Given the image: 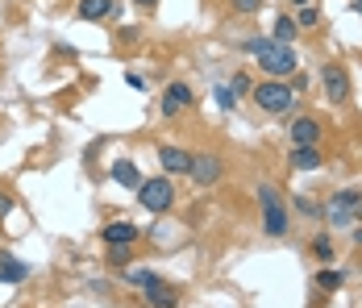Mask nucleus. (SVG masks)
<instances>
[{
    "instance_id": "obj_1",
    "label": "nucleus",
    "mask_w": 362,
    "mask_h": 308,
    "mask_svg": "<svg viewBox=\"0 0 362 308\" xmlns=\"http://www.w3.org/2000/svg\"><path fill=\"white\" fill-rule=\"evenodd\" d=\"M246 50L258 58V67L267 71V79H292L296 67H300V63H296V50L283 46V42H275V38H250Z\"/></svg>"
},
{
    "instance_id": "obj_2",
    "label": "nucleus",
    "mask_w": 362,
    "mask_h": 308,
    "mask_svg": "<svg viewBox=\"0 0 362 308\" xmlns=\"http://www.w3.org/2000/svg\"><path fill=\"white\" fill-rule=\"evenodd\" d=\"M254 104L263 108V113H271V117H283L292 104H296V92H292V83L288 79H263V83H254Z\"/></svg>"
},
{
    "instance_id": "obj_3",
    "label": "nucleus",
    "mask_w": 362,
    "mask_h": 308,
    "mask_svg": "<svg viewBox=\"0 0 362 308\" xmlns=\"http://www.w3.org/2000/svg\"><path fill=\"white\" fill-rule=\"evenodd\" d=\"M258 204H263V234L267 238H283L288 234V209H283V200H279V192L271 184L258 188Z\"/></svg>"
},
{
    "instance_id": "obj_4",
    "label": "nucleus",
    "mask_w": 362,
    "mask_h": 308,
    "mask_svg": "<svg viewBox=\"0 0 362 308\" xmlns=\"http://www.w3.org/2000/svg\"><path fill=\"white\" fill-rule=\"evenodd\" d=\"M138 200H142V209H146V213H167V209L175 204V184H171V175L142 179V188H138Z\"/></svg>"
},
{
    "instance_id": "obj_5",
    "label": "nucleus",
    "mask_w": 362,
    "mask_h": 308,
    "mask_svg": "<svg viewBox=\"0 0 362 308\" xmlns=\"http://www.w3.org/2000/svg\"><path fill=\"white\" fill-rule=\"evenodd\" d=\"M200 188H213L225 179V159L221 154H192V171H188Z\"/></svg>"
},
{
    "instance_id": "obj_6",
    "label": "nucleus",
    "mask_w": 362,
    "mask_h": 308,
    "mask_svg": "<svg viewBox=\"0 0 362 308\" xmlns=\"http://www.w3.org/2000/svg\"><path fill=\"white\" fill-rule=\"evenodd\" d=\"M359 213H362V192H338V196L325 204V217H329L334 225H350Z\"/></svg>"
},
{
    "instance_id": "obj_7",
    "label": "nucleus",
    "mask_w": 362,
    "mask_h": 308,
    "mask_svg": "<svg viewBox=\"0 0 362 308\" xmlns=\"http://www.w3.org/2000/svg\"><path fill=\"white\" fill-rule=\"evenodd\" d=\"M321 83H325V92H329L334 104H346L350 100V75H346L342 63H325L321 67Z\"/></svg>"
},
{
    "instance_id": "obj_8",
    "label": "nucleus",
    "mask_w": 362,
    "mask_h": 308,
    "mask_svg": "<svg viewBox=\"0 0 362 308\" xmlns=\"http://www.w3.org/2000/svg\"><path fill=\"white\" fill-rule=\"evenodd\" d=\"M100 238H104L108 246H133V242L142 238V229H138L133 221H108V225L100 229Z\"/></svg>"
},
{
    "instance_id": "obj_9",
    "label": "nucleus",
    "mask_w": 362,
    "mask_h": 308,
    "mask_svg": "<svg viewBox=\"0 0 362 308\" xmlns=\"http://www.w3.org/2000/svg\"><path fill=\"white\" fill-rule=\"evenodd\" d=\"M158 163H163V175H188L192 171V154L179 150V146H163L158 150Z\"/></svg>"
},
{
    "instance_id": "obj_10",
    "label": "nucleus",
    "mask_w": 362,
    "mask_h": 308,
    "mask_svg": "<svg viewBox=\"0 0 362 308\" xmlns=\"http://www.w3.org/2000/svg\"><path fill=\"white\" fill-rule=\"evenodd\" d=\"M188 104H192V88L188 83H167V92H163V117L183 113Z\"/></svg>"
},
{
    "instance_id": "obj_11",
    "label": "nucleus",
    "mask_w": 362,
    "mask_h": 308,
    "mask_svg": "<svg viewBox=\"0 0 362 308\" xmlns=\"http://www.w3.org/2000/svg\"><path fill=\"white\" fill-rule=\"evenodd\" d=\"M288 133H292L296 146H317V142H321V121H317V117H296Z\"/></svg>"
},
{
    "instance_id": "obj_12",
    "label": "nucleus",
    "mask_w": 362,
    "mask_h": 308,
    "mask_svg": "<svg viewBox=\"0 0 362 308\" xmlns=\"http://www.w3.org/2000/svg\"><path fill=\"white\" fill-rule=\"evenodd\" d=\"M108 175H113V184H121V188H129V192H138V188H142V171H138L129 159L113 163V167H108Z\"/></svg>"
},
{
    "instance_id": "obj_13",
    "label": "nucleus",
    "mask_w": 362,
    "mask_h": 308,
    "mask_svg": "<svg viewBox=\"0 0 362 308\" xmlns=\"http://www.w3.org/2000/svg\"><path fill=\"white\" fill-rule=\"evenodd\" d=\"M288 167H292V171H317V167H321V150H317V146H296V150L288 154Z\"/></svg>"
},
{
    "instance_id": "obj_14",
    "label": "nucleus",
    "mask_w": 362,
    "mask_h": 308,
    "mask_svg": "<svg viewBox=\"0 0 362 308\" xmlns=\"http://www.w3.org/2000/svg\"><path fill=\"white\" fill-rule=\"evenodd\" d=\"M146 305H150V308H175V305H179V292H175V288H167V284L158 279V284H150V288H146Z\"/></svg>"
},
{
    "instance_id": "obj_15",
    "label": "nucleus",
    "mask_w": 362,
    "mask_h": 308,
    "mask_svg": "<svg viewBox=\"0 0 362 308\" xmlns=\"http://www.w3.org/2000/svg\"><path fill=\"white\" fill-rule=\"evenodd\" d=\"M83 21H104V17H113L117 13V0H79V8H75Z\"/></svg>"
},
{
    "instance_id": "obj_16",
    "label": "nucleus",
    "mask_w": 362,
    "mask_h": 308,
    "mask_svg": "<svg viewBox=\"0 0 362 308\" xmlns=\"http://www.w3.org/2000/svg\"><path fill=\"white\" fill-rule=\"evenodd\" d=\"M29 279V267L13 254H0V284H25Z\"/></svg>"
},
{
    "instance_id": "obj_17",
    "label": "nucleus",
    "mask_w": 362,
    "mask_h": 308,
    "mask_svg": "<svg viewBox=\"0 0 362 308\" xmlns=\"http://www.w3.org/2000/svg\"><path fill=\"white\" fill-rule=\"evenodd\" d=\"M296 38H300V25H296V17H279V21H275V42L292 46Z\"/></svg>"
},
{
    "instance_id": "obj_18",
    "label": "nucleus",
    "mask_w": 362,
    "mask_h": 308,
    "mask_svg": "<svg viewBox=\"0 0 362 308\" xmlns=\"http://www.w3.org/2000/svg\"><path fill=\"white\" fill-rule=\"evenodd\" d=\"M125 284H133V288H142V292H146L150 284H158V275H150V271H138V267H129V271H125Z\"/></svg>"
},
{
    "instance_id": "obj_19",
    "label": "nucleus",
    "mask_w": 362,
    "mask_h": 308,
    "mask_svg": "<svg viewBox=\"0 0 362 308\" xmlns=\"http://www.w3.org/2000/svg\"><path fill=\"white\" fill-rule=\"evenodd\" d=\"M342 284H346L342 271H321V275H317V288H321V292H338Z\"/></svg>"
},
{
    "instance_id": "obj_20",
    "label": "nucleus",
    "mask_w": 362,
    "mask_h": 308,
    "mask_svg": "<svg viewBox=\"0 0 362 308\" xmlns=\"http://www.w3.org/2000/svg\"><path fill=\"white\" fill-rule=\"evenodd\" d=\"M313 254H317V259H334V242H329V234H317Z\"/></svg>"
},
{
    "instance_id": "obj_21",
    "label": "nucleus",
    "mask_w": 362,
    "mask_h": 308,
    "mask_svg": "<svg viewBox=\"0 0 362 308\" xmlns=\"http://www.w3.org/2000/svg\"><path fill=\"white\" fill-rule=\"evenodd\" d=\"M317 21H321V13H317L313 4H300V17H296V25H304V29H308V25H317Z\"/></svg>"
},
{
    "instance_id": "obj_22",
    "label": "nucleus",
    "mask_w": 362,
    "mask_h": 308,
    "mask_svg": "<svg viewBox=\"0 0 362 308\" xmlns=\"http://www.w3.org/2000/svg\"><path fill=\"white\" fill-rule=\"evenodd\" d=\"M296 209H300L304 217H325V209H321V204H313L308 196H296Z\"/></svg>"
},
{
    "instance_id": "obj_23",
    "label": "nucleus",
    "mask_w": 362,
    "mask_h": 308,
    "mask_svg": "<svg viewBox=\"0 0 362 308\" xmlns=\"http://www.w3.org/2000/svg\"><path fill=\"white\" fill-rule=\"evenodd\" d=\"M217 104H221V108H233V104H238L233 88H225V83H221V88H217Z\"/></svg>"
},
{
    "instance_id": "obj_24",
    "label": "nucleus",
    "mask_w": 362,
    "mask_h": 308,
    "mask_svg": "<svg viewBox=\"0 0 362 308\" xmlns=\"http://www.w3.org/2000/svg\"><path fill=\"white\" fill-rule=\"evenodd\" d=\"M233 96H242V92H254V83H250V75H233Z\"/></svg>"
},
{
    "instance_id": "obj_25",
    "label": "nucleus",
    "mask_w": 362,
    "mask_h": 308,
    "mask_svg": "<svg viewBox=\"0 0 362 308\" xmlns=\"http://www.w3.org/2000/svg\"><path fill=\"white\" fill-rule=\"evenodd\" d=\"M263 0H233V13H258Z\"/></svg>"
},
{
    "instance_id": "obj_26",
    "label": "nucleus",
    "mask_w": 362,
    "mask_h": 308,
    "mask_svg": "<svg viewBox=\"0 0 362 308\" xmlns=\"http://www.w3.org/2000/svg\"><path fill=\"white\" fill-rule=\"evenodd\" d=\"M8 213H13V196H8V192H0V221H4Z\"/></svg>"
},
{
    "instance_id": "obj_27",
    "label": "nucleus",
    "mask_w": 362,
    "mask_h": 308,
    "mask_svg": "<svg viewBox=\"0 0 362 308\" xmlns=\"http://www.w3.org/2000/svg\"><path fill=\"white\" fill-rule=\"evenodd\" d=\"M133 4H142V8H154V4H158V0H133Z\"/></svg>"
},
{
    "instance_id": "obj_28",
    "label": "nucleus",
    "mask_w": 362,
    "mask_h": 308,
    "mask_svg": "<svg viewBox=\"0 0 362 308\" xmlns=\"http://www.w3.org/2000/svg\"><path fill=\"white\" fill-rule=\"evenodd\" d=\"M354 13H362V0H354Z\"/></svg>"
},
{
    "instance_id": "obj_29",
    "label": "nucleus",
    "mask_w": 362,
    "mask_h": 308,
    "mask_svg": "<svg viewBox=\"0 0 362 308\" xmlns=\"http://www.w3.org/2000/svg\"><path fill=\"white\" fill-rule=\"evenodd\" d=\"M354 242H359V246H362V229H359V234H354Z\"/></svg>"
},
{
    "instance_id": "obj_30",
    "label": "nucleus",
    "mask_w": 362,
    "mask_h": 308,
    "mask_svg": "<svg viewBox=\"0 0 362 308\" xmlns=\"http://www.w3.org/2000/svg\"><path fill=\"white\" fill-rule=\"evenodd\" d=\"M292 4H296V8H300V4H308V0H292Z\"/></svg>"
}]
</instances>
